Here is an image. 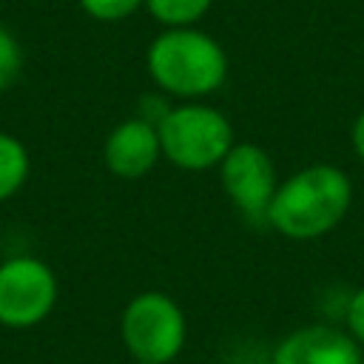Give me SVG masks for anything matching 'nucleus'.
<instances>
[{"instance_id":"12","label":"nucleus","mask_w":364,"mask_h":364,"mask_svg":"<svg viewBox=\"0 0 364 364\" xmlns=\"http://www.w3.org/2000/svg\"><path fill=\"white\" fill-rule=\"evenodd\" d=\"M82 11L94 20H102V23H117V20H125L131 17L139 6H145V0H80Z\"/></svg>"},{"instance_id":"5","label":"nucleus","mask_w":364,"mask_h":364,"mask_svg":"<svg viewBox=\"0 0 364 364\" xmlns=\"http://www.w3.org/2000/svg\"><path fill=\"white\" fill-rule=\"evenodd\" d=\"M60 296L54 270L37 256L0 262V327L28 330L43 324Z\"/></svg>"},{"instance_id":"9","label":"nucleus","mask_w":364,"mask_h":364,"mask_svg":"<svg viewBox=\"0 0 364 364\" xmlns=\"http://www.w3.org/2000/svg\"><path fill=\"white\" fill-rule=\"evenodd\" d=\"M31 173V159L26 145L14 136L0 131V202L11 199L28 179Z\"/></svg>"},{"instance_id":"2","label":"nucleus","mask_w":364,"mask_h":364,"mask_svg":"<svg viewBox=\"0 0 364 364\" xmlns=\"http://www.w3.org/2000/svg\"><path fill=\"white\" fill-rule=\"evenodd\" d=\"M145 65L151 80L168 97L196 102L219 91L228 80V54L205 31L165 28L151 40Z\"/></svg>"},{"instance_id":"13","label":"nucleus","mask_w":364,"mask_h":364,"mask_svg":"<svg viewBox=\"0 0 364 364\" xmlns=\"http://www.w3.org/2000/svg\"><path fill=\"white\" fill-rule=\"evenodd\" d=\"M347 333L358 341V347L364 350V284L350 296L347 301Z\"/></svg>"},{"instance_id":"14","label":"nucleus","mask_w":364,"mask_h":364,"mask_svg":"<svg viewBox=\"0 0 364 364\" xmlns=\"http://www.w3.org/2000/svg\"><path fill=\"white\" fill-rule=\"evenodd\" d=\"M350 142H353V151L355 156L364 162V111L353 119V128H350Z\"/></svg>"},{"instance_id":"3","label":"nucleus","mask_w":364,"mask_h":364,"mask_svg":"<svg viewBox=\"0 0 364 364\" xmlns=\"http://www.w3.org/2000/svg\"><path fill=\"white\" fill-rule=\"evenodd\" d=\"M162 159L182 171H210L236 145L230 119L205 102H179L156 125Z\"/></svg>"},{"instance_id":"1","label":"nucleus","mask_w":364,"mask_h":364,"mask_svg":"<svg viewBox=\"0 0 364 364\" xmlns=\"http://www.w3.org/2000/svg\"><path fill=\"white\" fill-rule=\"evenodd\" d=\"M353 182L347 171L330 162L307 165L279 179L267 208V225L293 242H313L333 233L350 213Z\"/></svg>"},{"instance_id":"8","label":"nucleus","mask_w":364,"mask_h":364,"mask_svg":"<svg viewBox=\"0 0 364 364\" xmlns=\"http://www.w3.org/2000/svg\"><path fill=\"white\" fill-rule=\"evenodd\" d=\"M159 159H162V145L156 125L139 117L114 125L102 142V162L119 179H139L151 173Z\"/></svg>"},{"instance_id":"7","label":"nucleus","mask_w":364,"mask_h":364,"mask_svg":"<svg viewBox=\"0 0 364 364\" xmlns=\"http://www.w3.org/2000/svg\"><path fill=\"white\" fill-rule=\"evenodd\" d=\"M270 364H364V350L341 327L304 324L276 344Z\"/></svg>"},{"instance_id":"11","label":"nucleus","mask_w":364,"mask_h":364,"mask_svg":"<svg viewBox=\"0 0 364 364\" xmlns=\"http://www.w3.org/2000/svg\"><path fill=\"white\" fill-rule=\"evenodd\" d=\"M23 71V48L17 37L0 23V94L17 82Z\"/></svg>"},{"instance_id":"10","label":"nucleus","mask_w":364,"mask_h":364,"mask_svg":"<svg viewBox=\"0 0 364 364\" xmlns=\"http://www.w3.org/2000/svg\"><path fill=\"white\" fill-rule=\"evenodd\" d=\"M213 0H145L154 20L168 28H188L208 14Z\"/></svg>"},{"instance_id":"6","label":"nucleus","mask_w":364,"mask_h":364,"mask_svg":"<svg viewBox=\"0 0 364 364\" xmlns=\"http://www.w3.org/2000/svg\"><path fill=\"white\" fill-rule=\"evenodd\" d=\"M219 182L247 222L267 225V208L279 188L273 156L253 142H236L219 162Z\"/></svg>"},{"instance_id":"4","label":"nucleus","mask_w":364,"mask_h":364,"mask_svg":"<svg viewBox=\"0 0 364 364\" xmlns=\"http://www.w3.org/2000/svg\"><path fill=\"white\" fill-rule=\"evenodd\" d=\"M119 338L134 364H171L188 338L185 310L162 290L136 293L119 316Z\"/></svg>"}]
</instances>
